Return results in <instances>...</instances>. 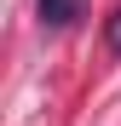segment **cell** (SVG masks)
Returning <instances> with one entry per match:
<instances>
[{
  "mask_svg": "<svg viewBox=\"0 0 121 126\" xmlns=\"http://www.w3.org/2000/svg\"><path fill=\"white\" fill-rule=\"evenodd\" d=\"M81 17V0H40V23L46 29H69Z\"/></svg>",
  "mask_w": 121,
  "mask_h": 126,
  "instance_id": "obj_1",
  "label": "cell"
},
{
  "mask_svg": "<svg viewBox=\"0 0 121 126\" xmlns=\"http://www.w3.org/2000/svg\"><path fill=\"white\" fill-rule=\"evenodd\" d=\"M110 52H121V12L110 17Z\"/></svg>",
  "mask_w": 121,
  "mask_h": 126,
  "instance_id": "obj_2",
  "label": "cell"
}]
</instances>
